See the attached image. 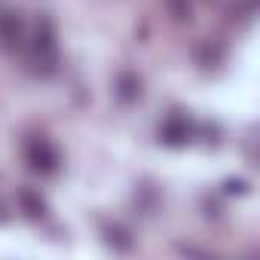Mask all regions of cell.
<instances>
[{"label": "cell", "instance_id": "cell-1", "mask_svg": "<svg viewBox=\"0 0 260 260\" xmlns=\"http://www.w3.org/2000/svg\"><path fill=\"white\" fill-rule=\"evenodd\" d=\"M31 64L40 74H52L58 64V43H55V28L49 19H40L31 37Z\"/></svg>", "mask_w": 260, "mask_h": 260}, {"label": "cell", "instance_id": "cell-2", "mask_svg": "<svg viewBox=\"0 0 260 260\" xmlns=\"http://www.w3.org/2000/svg\"><path fill=\"white\" fill-rule=\"evenodd\" d=\"M25 159H28L31 172H37V175H55L58 162H61L55 144L49 138H43V135H37V138H31L25 144Z\"/></svg>", "mask_w": 260, "mask_h": 260}, {"label": "cell", "instance_id": "cell-3", "mask_svg": "<svg viewBox=\"0 0 260 260\" xmlns=\"http://www.w3.org/2000/svg\"><path fill=\"white\" fill-rule=\"evenodd\" d=\"M190 135H193V128L184 116H169L166 125H162V141L169 147H184L190 141Z\"/></svg>", "mask_w": 260, "mask_h": 260}, {"label": "cell", "instance_id": "cell-4", "mask_svg": "<svg viewBox=\"0 0 260 260\" xmlns=\"http://www.w3.org/2000/svg\"><path fill=\"white\" fill-rule=\"evenodd\" d=\"M25 40V25L16 13H4L0 16V43L7 49H16L19 43Z\"/></svg>", "mask_w": 260, "mask_h": 260}, {"label": "cell", "instance_id": "cell-5", "mask_svg": "<svg viewBox=\"0 0 260 260\" xmlns=\"http://www.w3.org/2000/svg\"><path fill=\"white\" fill-rule=\"evenodd\" d=\"M19 202H22V211L28 217H43L46 214V202L40 199V193H34L31 187H22L19 190Z\"/></svg>", "mask_w": 260, "mask_h": 260}, {"label": "cell", "instance_id": "cell-6", "mask_svg": "<svg viewBox=\"0 0 260 260\" xmlns=\"http://www.w3.org/2000/svg\"><path fill=\"white\" fill-rule=\"evenodd\" d=\"M116 95H119L125 104L138 101V98H141V80H138L135 74H122V77L116 80Z\"/></svg>", "mask_w": 260, "mask_h": 260}, {"label": "cell", "instance_id": "cell-7", "mask_svg": "<svg viewBox=\"0 0 260 260\" xmlns=\"http://www.w3.org/2000/svg\"><path fill=\"white\" fill-rule=\"evenodd\" d=\"M107 242H110L113 248H119V251H128V248H132V239H128V233H125L122 226H107Z\"/></svg>", "mask_w": 260, "mask_h": 260}, {"label": "cell", "instance_id": "cell-8", "mask_svg": "<svg viewBox=\"0 0 260 260\" xmlns=\"http://www.w3.org/2000/svg\"><path fill=\"white\" fill-rule=\"evenodd\" d=\"M169 10L178 22H187L190 19V0H169Z\"/></svg>", "mask_w": 260, "mask_h": 260}, {"label": "cell", "instance_id": "cell-9", "mask_svg": "<svg viewBox=\"0 0 260 260\" xmlns=\"http://www.w3.org/2000/svg\"><path fill=\"white\" fill-rule=\"evenodd\" d=\"M226 193H245V181H230L226 184Z\"/></svg>", "mask_w": 260, "mask_h": 260}]
</instances>
